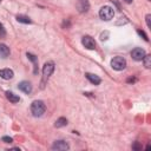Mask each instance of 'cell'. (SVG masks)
I'll list each match as a JSON object with an SVG mask.
<instances>
[{"label":"cell","mask_w":151,"mask_h":151,"mask_svg":"<svg viewBox=\"0 0 151 151\" xmlns=\"http://www.w3.org/2000/svg\"><path fill=\"white\" fill-rule=\"evenodd\" d=\"M54 67H55V65L53 61H47L44 64V66H42V83H45L52 76V73L54 72Z\"/></svg>","instance_id":"3"},{"label":"cell","mask_w":151,"mask_h":151,"mask_svg":"<svg viewBox=\"0 0 151 151\" xmlns=\"http://www.w3.org/2000/svg\"><path fill=\"white\" fill-rule=\"evenodd\" d=\"M46 111V106L42 100H34L31 104V112L34 117H41Z\"/></svg>","instance_id":"1"},{"label":"cell","mask_w":151,"mask_h":151,"mask_svg":"<svg viewBox=\"0 0 151 151\" xmlns=\"http://www.w3.org/2000/svg\"><path fill=\"white\" fill-rule=\"evenodd\" d=\"M0 77L5 80H9L14 77V72L11 68H2L0 70Z\"/></svg>","instance_id":"10"},{"label":"cell","mask_w":151,"mask_h":151,"mask_svg":"<svg viewBox=\"0 0 151 151\" xmlns=\"http://www.w3.org/2000/svg\"><path fill=\"white\" fill-rule=\"evenodd\" d=\"M0 1H1V0H0Z\"/></svg>","instance_id":"26"},{"label":"cell","mask_w":151,"mask_h":151,"mask_svg":"<svg viewBox=\"0 0 151 151\" xmlns=\"http://www.w3.org/2000/svg\"><path fill=\"white\" fill-rule=\"evenodd\" d=\"M150 19H151V14H146V17H145V20H146V25H147V27H149V28L151 27V22H150Z\"/></svg>","instance_id":"21"},{"label":"cell","mask_w":151,"mask_h":151,"mask_svg":"<svg viewBox=\"0 0 151 151\" xmlns=\"http://www.w3.org/2000/svg\"><path fill=\"white\" fill-rule=\"evenodd\" d=\"M111 66L116 71H123L126 67V60L123 57H114L111 60Z\"/></svg>","instance_id":"4"},{"label":"cell","mask_w":151,"mask_h":151,"mask_svg":"<svg viewBox=\"0 0 151 151\" xmlns=\"http://www.w3.org/2000/svg\"><path fill=\"white\" fill-rule=\"evenodd\" d=\"M124 1H125V2H126V4H131V2H132V1H133V0H124Z\"/></svg>","instance_id":"25"},{"label":"cell","mask_w":151,"mask_h":151,"mask_svg":"<svg viewBox=\"0 0 151 151\" xmlns=\"http://www.w3.org/2000/svg\"><path fill=\"white\" fill-rule=\"evenodd\" d=\"M9 55V47L5 44H0V57L7 58Z\"/></svg>","instance_id":"13"},{"label":"cell","mask_w":151,"mask_h":151,"mask_svg":"<svg viewBox=\"0 0 151 151\" xmlns=\"http://www.w3.org/2000/svg\"><path fill=\"white\" fill-rule=\"evenodd\" d=\"M70 149V145L65 140H55L52 145V150H57V151H65V150H68Z\"/></svg>","instance_id":"7"},{"label":"cell","mask_w":151,"mask_h":151,"mask_svg":"<svg viewBox=\"0 0 151 151\" xmlns=\"http://www.w3.org/2000/svg\"><path fill=\"white\" fill-rule=\"evenodd\" d=\"M132 150H136V151L142 150V145H140L138 142H134V143L132 144Z\"/></svg>","instance_id":"19"},{"label":"cell","mask_w":151,"mask_h":151,"mask_svg":"<svg viewBox=\"0 0 151 151\" xmlns=\"http://www.w3.org/2000/svg\"><path fill=\"white\" fill-rule=\"evenodd\" d=\"M26 57L33 63V65H34V73H37V72H38V68H37V67H38V57H35L34 54L28 53V52L26 53Z\"/></svg>","instance_id":"14"},{"label":"cell","mask_w":151,"mask_h":151,"mask_svg":"<svg viewBox=\"0 0 151 151\" xmlns=\"http://www.w3.org/2000/svg\"><path fill=\"white\" fill-rule=\"evenodd\" d=\"M99 17H100V19H103L105 21H109V20L113 19L114 11H113V8L111 6H103L99 9Z\"/></svg>","instance_id":"2"},{"label":"cell","mask_w":151,"mask_h":151,"mask_svg":"<svg viewBox=\"0 0 151 151\" xmlns=\"http://www.w3.org/2000/svg\"><path fill=\"white\" fill-rule=\"evenodd\" d=\"M76 7L79 13H86L90 9V2L88 0H78L76 4Z\"/></svg>","instance_id":"8"},{"label":"cell","mask_w":151,"mask_h":151,"mask_svg":"<svg viewBox=\"0 0 151 151\" xmlns=\"http://www.w3.org/2000/svg\"><path fill=\"white\" fill-rule=\"evenodd\" d=\"M66 125H67V119L64 118V117L58 118V119L55 120V123H54V126H55V127H63V126H66Z\"/></svg>","instance_id":"15"},{"label":"cell","mask_w":151,"mask_h":151,"mask_svg":"<svg viewBox=\"0 0 151 151\" xmlns=\"http://www.w3.org/2000/svg\"><path fill=\"white\" fill-rule=\"evenodd\" d=\"M133 81H136L134 78H130V79H127V83H133Z\"/></svg>","instance_id":"24"},{"label":"cell","mask_w":151,"mask_h":151,"mask_svg":"<svg viewBox=\"0 0 151 151\" xmlns=\"http://www.w3.org/2000/svg\"><path fill=\"white\" fill-rule=\"evenodd\" d=\"M17 20L19 22H21V24H31L32 22V20L28 17H26V15H18L17 17Z\"/></svg>","instance_id":"16"},{"label":"cell","mask_w":151,"mask_h":151,"mask_svg":"<svg viewBox=\"0 0 151 151\" xmlns=\"http://www.w3.org/2000/svg\"><path fill=\"white\" fill-rule=\"evenodd\" d=\"M2 142H5V143H12L13 139H12L11 137H8V136H4V137H2Z\"/></svg>","instance_id":"22"},{"label":"cell","mask_w":151,"mask_h":151,"mask_svg":"<svg viewBox=\"0 0 151 151\" xmlns=\"http://www.w3.org/2000/svg\"><path fill=\"white\" fill-rule=\"evenodd\" d=\"M145 51L142 48V47H136V48H133L132 51H131V57H132V59L133 60H136V61H140V60H143V58L145 57Z\"/></svg>","instance_id":"5"},{"label":"cell","mask_w":151,"mask_h":151,"mask_svg":"<svg viewBox=\"0 0 151 151\" xmlns=\"http://www.w3.org/2000/svg\"><path fill=\"white\" fill-rule=\"evenodd\" d=\"M18 88H19L20 91H22L24 93H26V94H29V93L32 92V85H31L29 81H26V80L19 83Z\"/></svg>","instance_id":"9"},{"label":"cell","mask_w":151,"mask_h":151,"mask_svg":"<svg viewBox=\"0 0 151 151\" xmlns=\"http://www.w3.org/2000/svg\"><path fill=\"white\" fill-rule=\"evenodd\" d=\"M137 33H138L145 41H149V38H147V35H146V33H145L144 31H142V29H137Z\"/></svg>","instance_id":"18"},{"label":"cell","mask_w":151,"mask_h":151,"mask_svg":"<svg viewBox=\"0 0 151 151\" xmlns=\"http://www.w3.org/2000/svg\"><path fill=\"white\" fill-rule=\"evenodd\" d=\"M6 98L11 101V103H18L19 100H20V98H19V96H17V94H14L13 92H11V91H6Z\"/></svg>","instance_id":"12"},{"label":"cell","mask_w":151,"mask_h":151,"mask_svg":"<svg viewBox=\"0 0 151 151\" xmlns=\"http://www.w3.org/2000/svg\"><path fill=\"white\" fill-rule=\"evenodd\" d=\"M143 63H144V66L146 68H150L151 67V55L145 54V57L143 58Z\"/></svg>","instance_id":"17"},{"label":"cell","mask_w":151,"mask_h":151,"mask_svg":"<svg viewBox=\"0 0 151 151\" xmlns=\"http://www.w3.org/2000/svg\"><path fill=\"white\" fill-rule=\"evenodd\" d=\"M6 35V31H5V27L4 25L0 22V37H5Z\"/></svg>","instance_id":"20"},{"label":"cell","mask_w":151,"mask_h":151,"mask_svg":"<svg viewBox=\"0 0 151 151\" xmlns=\"http://www.w3.org/2000/svg\"><path fill=\"white\" fill-rule=\"evenodd\" d=\"M81 44H83V46H84L85 48H87V50H94V48H96V41H94V39H93L92 37H90V35L83 37Z\"/></svg>","instance_id":"6"},{"label":"cell","mask_w":151,"mask_h":151,"mask_svg":"<svg viewBox=\"0 0 151 151\" xmlns=\"http://www.w3.org/2000/svg\"><path fill=\"white\" fill-rule=\"evenodd\" d=\"M85 77L90 80V83H92L93 85H99L101 83V79L97 76V74H93V73H85Z\"/></svg>","instance_id":"11"},{"label":"cell","mask_w":151,"mask_h":151,"mask_svg":"<svg viewBox=\"0 0 151 151\" xmlns=\"http://www.w3.org/2000/svg\"><path fill=\"white\" fill-rule=\"evenodd\" d=\"M107 35H109V32L101 33V34H100V39H101V40H106V39H107Z\"/></svg>","instance_id":"23"}]
</instances>
